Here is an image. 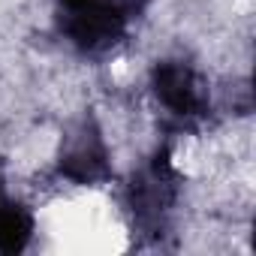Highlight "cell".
I'll return each mask as SVG.
<instances>
[{
	"label": "cell",
	"instance_id": "cell-3",
	"mask_svg": "<svg viewBox=\"0 0 256 256\" xmlns=\"http://www.w3.org/2000/svg\"><path fill=\"white\" fill-rule=\"evenodd\" d=\"M60 172L76 184H94L108 175V154H106V145L96 130L84 126L72 139V145L66 148V154L60 160Z\"/></svg>",
	"mask_w": 256,
	"mask_h": 256
},
{
	"label": "cell",
	"instance_id": "cell-2",
	"mask_svg": "<svg viewBox=\"0 0 256 256\" xmlns=\"http://www.w3.org/2000/svg\"><path fill=\"white\" fill-rule=\"evenodd\" d=\"M154 90L166 108H172L175 114H184V118L199 114L205 106V94H202L196 72L178 60H166L154 70Z\"/></svg>",
	"mask_w": 256,
	"mask_h": 256
},
{
	"label": "cell",
	"instance_id": "cell-1",
	"mask_svg": "<svg viewBox=\"0 0 256 256\" xmlns=\"http://www.w3.org/2000/svg\"><path fill=\"white\" fill-rule=\"evenodd\" d=\"M130 6V0H60V28L78 48L96 52L118 42Z\"/></svg>",
	"mask_w": 256,
	"mask_h": 256
},
{
	"label": "cell",
	"instance_id": "cell-4",
	"mask_svg": "<svg viewBox=\"0 0 256 256\" xmlns=\"http://www.w3.org/2000/svg\"><path fill=\"white\" fill-rule=\"evenodd\" d=\"M30 232H34V220L28 208L0 190V250L18 253L30 241Z\"/></svg>",
	"mask_w": 256,
	"mask_h": 256
}]
</instances>
